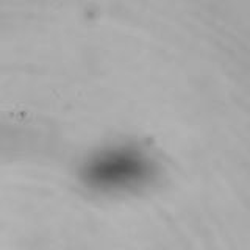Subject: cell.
Returning <instances> with one entry per match:
<instances>
[{"mask_svg":"<svg viewBox=\"0 0 250 250\" xmlns=\"http://www.w3.org/2000/svg\"><path fill=\"white\" fill-rule=\"evenodd\" d=\"M152 166L138 148L113 147L96 155L86 175L97 186L124 188L150 174Z\"/></svg>","mask_w":250,"mask_h":250,"instance_id":"1","label":"cell"}]
</instances>
